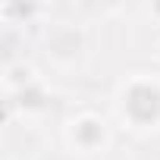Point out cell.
<instances>
[{
  "label": "cell",
  "instance_id": "7a4b0ae2",
  "mask_svg": "<svg viewBox=\"0 0 160 160\" xmlns=\"http://www.w3.org/2000/svg\"><path fill=\"white\" fill-rule=\"evenodd\" d=\"M66 144L72 154H101L110 144V126L98 113H78L66 122Z\"/></svg>",
  "mask_w": 160,
  "mask_h": 160
},
{
  "label": "cell",
  "instance_id": "6da1fadb",
  "mask_svg": "<svg viewBox=\"0 0 160 160\" xmlns=\"http://www.w3.org/2000/svg\"><path fill=\"white\" fill-rule=\"evenodd\" d=\"M116 116L132 132H157L160 129V75L138 72L116 88L113 98Z\"/></svg>",
  "mask_w": 160,
  "mask_h": 160
}]
</instances>
